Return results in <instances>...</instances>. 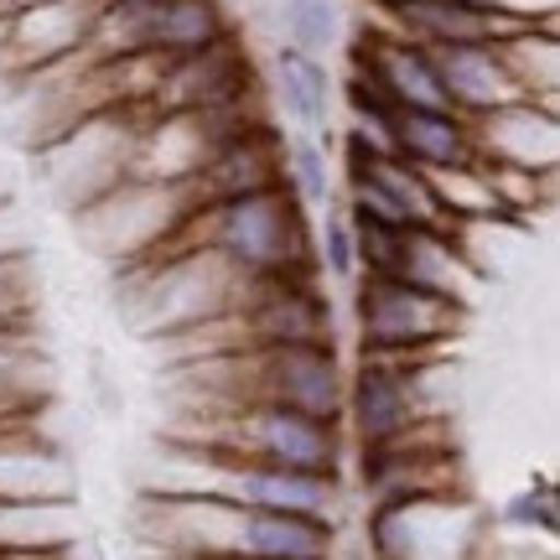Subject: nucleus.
Masks as SVG:
<instances>
[{
  "instance_id": "nucleus-1",
  "label": "nucleus",
  "mask_w": 560,
  "mask_h": 560,
  "mask_svg": "<svg viewBox=\"0 0 560 560\" xmlns=\"http://www.w3.org/2000/svg\"><path fill=\"white\" fill-rule=\"evenodd\" d=\"M140 540L161 560H338V520L240 509L198 493H140Z\"/></svg>"
},
{
  "instance_id": "nucleus-2",
  "label": "nucleus",
  "mask_w": 560,
  "mask_h": 560,
  "mask_svg": "<svg viewBox=\"0 0 560 560\" xmlns=\"http://www.w3.org/2000/svg\"><path fill=\"white\" fill-rule=\"evenodd\" d=\"M187 249H213L240 280L317 276L312 213L296 202L291 187H265V192L219 202V208L182 213V223L145 260H156V255H187Z\"/></svg>"
},
{
  "instance_id": "nucleus-3",
  "label": "nucleus",
  "mask_w": 560,
  "mask_h": 560,
  "mask_svg": "<svg viewBox=\"0 0 560 560\" xmlns=\"http://www.w3.org/2000/svg\"><path fill=\"white\" fill-rule=\"evenodd\" d=\"M187 384L198 405H285L301 416L342 420L348 363L338 342H280V348H244V353H208L187 363Z\"/></svg>"
},
{
  "instance_id": "nucleus-4",
  "label": "nucleus",
  "mask_w": 560,
  "mask_h": 560,
  "mask_svg": "<svg viewBox=\"0 0 560 560\" xmlns=\"http://www.w3.org/2000/svg\"><path fill=\"white\" fill-rule=\"evenodd\" d=\"M166 441L291 472H332V478H342L348 462L342 420L301 416L285 405H198L182 416V425H172Z\"/></svg>"
},
{
  "instance_id": "nucleus-5",
  "label": "nucleus",
  "mask_w": 560,
  "mask_h": 560,
  "mask_svg": "<svg viewBox=\"0 0 560 560\" xmlns=\"http://www.w3.org/2000/svg\"><path fill=\"white\" fill-rule=\"evenodd\" d=\"M151 493H198V499H223L240 509H280V514H312V520H338L342 509V478L332 472H291V467L219 457V452H198L177 441H166V472L151 482Z\"/></svg>"
},
{
  "instance_id": "nucleus-6",
  "label": "nucleus",
  "mask_w": 560,
  "mask_h": 560,
  "mask_svg": "<svg viewBox=\"0 0 560 560\" xmlns=\"http://www.w3.org/2000/svg\"><path fill=\"white\" fill-rule=\"evenodd\" d=\"M446 353H359L342 389V436L353 446H389L416 436L425 420H441L431 400V374Z\"/></svg>"
},
{
  "instance_id": "nucleus-7",
  "label": "nucleus",
  "mask_w": 560,
  "mask_h": 560,
  "mask_svg": "<svg viewBox=\"0 0 560 560\" xmlns=\"http://www.w3.org/2000/svg\"><path fill=\"white\" fill-rule=\"evenodd\" d=\"M462 322H467V306L425 296L405 280H353L359 353H452V342L462 338Z\"/></svg>"
},
{
  "instance_id": "nucleus-8",
  "label": "nucleus",
  "mask_w": 560,
  "mask_h": 560,
  "mask_svg": "<svg viewBox=\"0 0 560 560\" xmlns=\"http://www.w3.org/2000/svg\"><path fill=\"white\" fill-rule=\"evenodd\" d=\"M182 198V213H198V208H219V202L249 198L265 187H285V140L270 125H255L244 136L223 140L213 156L192 166L182 182H172Z\"/></svg>"
},
{
  "instance_id": "nucleus-9",
  "label": "nucleus",
  "mask_w": 560,
  "mask_h": 560,
  "mask_svg": "<svg viewBox=\"0 0 560 560\" xmlns=\"http://www.w3.org/2000/svg\"><path fill=\"white\" fill-rule=\"evenodd\" d=\"M104 0H37L26 11H11L5 16V58L16 73H47L58 62L79 58L89 32H94V16H100Z\"/></svg>"
},
{
  "instance_id": "nucleus-10",
  "label": "nucleus",
  "mask_w": 560,
  "mask_h": 560,
  "mask_svg": "<svg viewBox=\"0 0 560 560\" xmlns=\"http://www.w3.org/2000/svg\"><path fill=\"white\" fill-rule=\"evenodd\" d=\"M431 62H436L441 94H446V109L462 115V120H482L493 109H509V104H524L509 68L499 58V42L482 47V42H452V47H425Z\"/></svg>"
},
{
  "instance_id": "nucleus-11",
  "label": "nucleus",
  "mask_w": 560,
  "mask_h": 560,
  "mask_svg": "<svg viewBox=\"0 0 560 560\" xmlns=\"http://www.w3.org/2000/svg\"><path fill=\"white\" fill-rule=\"evenodd\" d=\"M384 11L395 21V32L420 47H452V42H509L540 26V21H514V16H499V11H482L472 0H384Z\"/></svg>"
},
{
  "instance_id": "nucleus-12",
  "label": "nucleus",
  "mask_w": 560,
  "mask_h": 560,
  "mask_svg": "<svg viewBox=\"0 0 560 560\" xmlns=\"http://www.w3.org/2000/svg\"><path fill=\"white\" fill-rule=\"evenodd\" d=\"M472 151L478 161H499V166H520V172H556V109H540V104L493 109V115L472 120Z\"/></svg>"
},
{
  "instance_id": "nucleus-13",
  "label": "nucleus",
  "mask_w": 560,
  "mask_h": 560,
  "mask_svg": "<svg viewBox=\"0 0 560 560\" xmlns=\"http://www.w3.org/2000/svg\"><path fill=\"white\" fill-rule=\"evenodd\" d=\"M384 145L389 156L416 166V172H446L478 161L472 151V120L452 109H389L384 115Z\"/></svg>"
},
{
  "instance_id": "nucleus-14",
  "label": "nucleus",
  "mask_w": 560,
  "mask_h": 560,
  "mask_svg": "<svg viewBox=\"0 0 560 560\" xmlns=\"http://www.w3.org/2000/svg\"><path fill=\"white\" fill-rule=\"evenodd\" d=\"M0 499H73V472L26 425L0 431Z\"/></svg>"
},
{
  "instance_id": "nucleus-15",
  "label": "nucleus",
  "mask_w": 560,
  "mask_h": 560,
  "mask_svg": "<svg viewBox=\"0 0 560 560\" xmlns=\"http://www.w3.org/2000/svg\"><path fill=\"white\" fill-rule=\"evenodd\" d=\"M270 79H276V100H280V109L291 115V125L322 136V130H327V115H332V73H327V62L280 42L276 73H270Z\"/></svg>"
},
{
  "instance_id": "nucleus-16",
  "label": "nucleus",
  "mask_w": 560,
  "mask_h": 560,
  "mask_svg": "<svg viewBox=\"0 0 560 560\" xmlns=\"http://www.w3.org/2000/svg\"><path fill=\"white\" fill-rule=\"evenodd\" d=\"M79 540L73 499H0V550H62Z\"/></svg>"
},
{
  "instance_id": "nucleus-17",
  "label": "nucleus",
  "mask_w": 560,
  "mask_h": 560,
  "mask_svg": "<svg viewBox=\"0 0 560 560\" xmlns=\"http://www.w3.org/2000/svg\"><path fill=\"white\" fill-rule=\"evenodd\" d=\"M229 37V16L219 0H161L151 5V52L156 58H187Z\"/></svg>"
},
{
  "instance_id": "nucleus-18",
  "label": "nucleus",
  "mask_w": 560,
  "mask_h": 560,
  "mask_svg": "<svg viewBox=\"0 0 560 560\" xmlns=\"http://www.w3.org/2000/svg\"><path fill=\"white\" fill-rule=\"evenodd\" d=\"M285 187L296 192V202L312 213V208H327V202H338V182H332V156H327V145L322 136L312 130H296V136H285Z\"/></svg>"
},
{
  "instance_id": "nucleus-19",
  "label": "nucleus",
  "mask_w": 560,
  "mask_h": 560,
  "mask_svg": "<svg viewBox=\"0 0 560 560\" xmlns=\"http://www.w3.org/2000/svg\"><path fill=\"white\" fill-rule=\"evenodd\" d=\"M280 26H285V47L322 58L327 47H338L342 21L332 0H280Z\"/></svg>"
},
{
  "instance_id": "nucleus-20",
  "label": "nucleus",
  "mask_w": 560,
  "mask_h": 560,
  "mask_svg": "<svg viewBox=\"0 0 560 560\" xmlns=\"http://www.w3.org/2000/svg\"><path fill=\"white\" fill-rule=\"evenodd\" d=\"M499 524L514 529L524 540H556L560 535V493L550 478H535L529 488H520L514 499L499 509Z\"/></svg>"
},
{
  "instance_id": "nucleus-21",
  "label": "nucleus",
  "mask_w": 560,
  "mask_h": 560,
  "mask_svg": "<svg viewBox=\"0 0 560 560\" xmlns=\"http://www.w3.org/2000/svg\"><path fill=\"white\" fill-rule=\"evenodd\" d=\"M312 255H317V276L359 280V240H353V223L338 202H327L322 219L312 223Z\"/></svg>"
},
{
  "instance_id": "nucleus-22",
  "label": "nucleus",
  "mask_w": 560,
  "mask_h": 560,
  "mask_svg": "<svg viewBox=\"0 0 560 560\" xmlns=\"http://www.w3.org/2000/svg\"><path fill=\"white\" fill-rule=\"evenodd\" d=\"M26 312V280H21V260L5 255L0 260V332H11Z\"/></svg>"
},
{
  "instance_id": "nucleus-23",
  "label": "nucleus",
  "mask_w": 560,
  "mask_h": 560,
  "mask_svg": "<svg viewBox=\"0 0 560 560\" xmlns=\"http://www.w3.org/2000/svg\"><path fill=\"white\" fill-rule=\"evenodd\" d=\"M73 545H62V550H0V560H73Z\"/></svg>"
},
{
  "instance_id": "nucleus-24",
  "label": "nucleus",
  "mask_w": 560,
  "mask_h": 560,
  "mask_svg": "<svg viewBox=\"0 0 560 560\" xmlns=\"http://www.w3.org/2000/svg\"><path fill=\"white\" fill-rule=\"evenodd\" d=\"M0 5H5V16H11V11H26V5H37V0H0Z\"/></svg>"
},
{
  "instance_id": "nucleus-25",
  "label": "nucleus",
  "mask_w": 560,
  "mask_h": 560,
  "mask_svg": "<svg viewBox=\"0 0 560 560\" xmlns=\"http://www.w3.org/2000/svg\"><path fill=\"white\" fill-rule=\"evenodd\" d=\"M5 198H11V187H5V177H0V208H5Z\"/></svg>"
},
{
  "instance_id": "nucleus-26",
  "label": "nucleus",
  "mask_w": 560,
  "mask_h": 560,
  "mask_svg": "<svg viewBox=\"0 0 560 560\" xmlns=\"http://www.w3.org/2000/svg\"><path fill=\"white\" fill-rule=\"evenodd\" d=\"M130 5H161V0H130Z\"/></svg>"
}]
</instances>
